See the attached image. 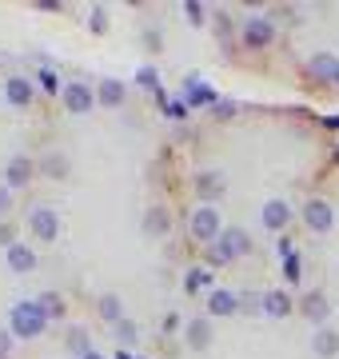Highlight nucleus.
<instances>
[{
  "label": "nucleus",
  "mask_w": 339,
  "mask_h": 359,
  "mask_svg": "<svg viewBox=\"0 0 339 359\" xmlns=\"http://www.w3.org/2000/svg\"><path fill=\"white\" fill-rule=\"evenodd\" d=\"M251 256V236L244 228H223V236L208 248V268H228L232 259H244Z\"/></svg>",
  "instance_id": "1"
},
{
  "label": "nucleus",
  "mask_w": 339,
  "mask_h": 359,
  "mask_svg": "<svg viewBox=\"0 0 339 359\" xmlns=\"http://www.w3.org/2000/svg\"><path fill=\"white\" fill-rule=\"evenodd\" d=\"M8 332H13L16 339H36V335L48 332V316L40 311L36 299H20V304H13V311H8Z\"/></svg>",
  "instance_id": "2"
},
{
  "label": "nucleus",
  "mask_w": 339,
  "mask_h": 359,
  "mask_svg": "<svg viewBox=\"0 0 339 359\" xmlns=\"http://www.w3.org/2000/svg\"><path fill=\"white\" fill-rule=\"evenodd\" d=\"M223 228H228V224L220 219V208H216V204H200L196 212L188 216V231H192V240H196V244H208L212 248L223 236Z\"/></svg>",
  "instance_id": "3"
},
{
  "label": "nucleus",
  "mask_w": 339,
  "mask_h": 359,
  "mask_svg": "<svg viewBox=\"0 0 339 359\" xmlns=\"http://www.w3.org/2000/svg\"><path fill=\"white\" fill-rule=\"evenodd\" d=\"M275 40V20L268 13H251V16H244V25H240V44L244 48H251V52H260V48H268Z\"/></svg>",
  "instance_id": "4"
},
{
  "label": "nucleus",
  "mask_w": 339,
  "mask_h": 359,
  "mask_svg": "<svg viewBox=\"0 0 339 359\" xmlns=\"http://www.w3.org/2000/svg\"><path fill=\"white\" fill-rule=\"evenodd\" d=\"M60 228H64V219H60V212L48 204H36L32 212H28V231L36 236L40 244H56V236H60Z\"/></svg>",
  "instance_id": "5"
},
{
  "label": "nucleus",
  "mask_w": 339,
  "mask_h": 359,
  "mask_svg": "<svg viewBox=\"0 0 339 359\" xmlns=\"http://www.w3.org/2000/svg\"><path fill=\"white\" fill-rule=\"evenodd\" d=\"M60 104H64V112H72V116H88L92 108H100V104H96V88H88V80H68L64 92H60Z\"/></svg>",
  "instance_id": "6"
},
{
  "label": "nucleus",
  "mask_w": 339,
  "mask_h": 359,
  "mask_svg": "<svg viewBox=\"0 0 339 359\" xmlns=\"http://www.w3.org/2000/svg\"><path fill=\"white\" fill-rule=\"evenodd\" d=\"M303 224H307V231H315V236H327V231L335 228V208L327 204L324 196H312V200L303 204Z\"/></svg>",
  "instance_id": "7"
},
{
  "label": "nucleus",
  "mask_w": 339,
  "mask_h": 359,
  "mask_svg": "<svg viewBox=\"0 0 339 359\" xmlns=\"http://www.w3.org/2000/svg\"><path fill=\"white\" fill-rule=\"evenodd\" d=\"M4 100H8V108H32V100H36V84L28 76H8L4 80Z\"/></svg>",
  "instance_id": "8"
},
{
  "label": "nucleus",
  "mask_w": 339,
  "mask_h": 359,
  "mask_svg": "<svg viewBox=\"0 0 339 359\" xmlns=\"http://www.w3.org/2000/svg\"><path fill=\"white\" fill-rule=\"evenodd\" d=\"M240 316V295L232 287H212L208 292V320H228Z\"/></svg>",
  "instance_id": "9"
},
{
  "label": "nucleus",
  "mask_w": 339,
  "mask_h": 359,
  "mask_svg": "<svg viewBox=\"0 0 339 359\" xmlns=\"http://www.w3.org/2000/svg\"><path fill=\"white\" fill-rule=\"evenodd\" d=\"M212 339H216V327H212L208 316H196V320L184 323V344L192 347V351H208Z\"/></svg>",
  "instance_id": "10"
},
{
  "label": "nucleus",
  "mask_w": 339,
  "mask_h": 359,
  "mask_svg": "<svg viewBox=\"0 0 339 359\" xmlns=\"http://www.w3.org/2000/svg\"><path fill=\"white\" fill-rule=\"evenodd\" d=\"M180 100L188 104V108H212L220 96H216V88H208L200 76H188L184 80V88H180Z\"/></svg>",
  "instance_id": "11"
},
{
  "label": "nucleus",
  "mask_w": 339,
  "mask_h": 359,
  "mask_svg": "<svg viewBox=\"0 0 339 359\" xmlns=\"http://www.w3.org/2000/svg\"><path fill=\"white\" fill-rule=\"evenodd\" d=\"M260 219H263V228L268 231H287V224H291V204L287 200H263V208H260Z\"/></svg>",
  "instance_id": "12"
},
{
  "label": "nucleus",
  "mask_w": 339,
  "mask_h": 359,
  "mask_svg": "<svg viewBox=\"0 0 339 359\" xmlns=\"http://www.w3.org/2000/svg\"><path fill=\"white\" fill-rule=\"evenodd\" d=\"M312 355L315 359H339V327H312Z\"/></svg>",
  "instance_id": "13"
},
{
  "label": "nucleus",
  "mask_w": 339,
  "mask_h": 359,
  "mask_svg": "<svg viewBox=\"0 0 339 359\" xmlns=\"http://www.w3.org/2000/svg\"><path fill=\"white\" fill-rule=\"evenodd\" d=\"M124 96H128V84H124V80H116V76L96 80V104H100V108H120Z\"/></svg>",
  "instance_id": "14"
},
{
  "label": "nucleus",
  "mask_w": 339,
  "mask_h": 359,
  "mask_svg": "<svg viewBox=\"0 0 339 359\" xmlns=\"http://www.w3.org/2000/svg\"><path fill=\"white\" fill-rule=\"evenodd\" d=\"M36 176V160H28V156H13V160H8V164H4V184H8V188H25L28 180Z\"/></svg>",
  "instance_id": "15"
},
{
  "label": "nucleus",
  "mask_w": 339,
  "mask_h": 359,
  "mask_svg": "<svg viewBox=\"0 0 339 359\" xmlns=\"http://www.w3.org/2000/svg\"><path fill=\"white\" fill-rule=\"evenodd\" d=\"M144 236H152V240H164V236H168L172 231V212L164 204H152L148 208V212H144Z\"/></svg>",
  "instance_id": "16"
},
{
  "label": "nucleus",
  "mask_w": 339,
  "mask_h": 359,
  "mask_svg": "<svg viewBox=\"0 0 339 359\" xmlns=\"http://www.w3.org/2000/svg\"><path fill=\"white\" fill-rule=\"evenodd\" d=\"M307 76L319 80V84H335V76H339V56H331V52H315L312 60H307Z\"/></svg>",
  "instance_id": "17"
},
{
  "label": "nucleus",
  "mask_w": 339,
  "mask_h": 359,
  "mask_svg": "<svg viewBox=\"0 0 339 359\" xmlns=\"http://www.w3.org/2000/svg\"><path fill=\"white\" fill-rule=\"evenodd\" d=\"M4 264H8V271L13 276H28V271L36 268V252H32V244H13L8 252H4Z\"/></svg>",
  "instance_id": "18"
},
{
  "label": "nucleus",
  "mask_w": 339,
  "mask_h": 359,
  "mask_svg": "<svg viewBox=\"0 0 339 359\" xmlns=\"http://www.w3.org/2000/svg\"><path fill=\"white\" fill-rule=\"evenodd\" d=\"M300 311H303V316H307V320L315 323V327H324V323H327V316H331V304H327V295L319 292V287H312V292H307V295L300 299Z\"/></svg>",
  "instance_id": "19"
},
{
  "label": "nucleus",
  "mask_w": 339,
  "mask_h": 359,
  "mask_svg": "<svg viewBox=\"0 0 339 359\" xmlns=\"http://www.w3.org/2000/svg\"><path fill=\"white\" fill-rule=\"evenodd\" d=\"M291 311H296V304H291V295H287L284 287L263 292V316H268V320H287Z\"/></svg>",
  "instance_id": "20"
},
{
  "label": "nucleus",
  "mask_w": 339,
  "mask_h": 359,
  "mask_svg": "<svg viewBox=\"0 0 339 359\" xmlns=\"http://www.w3.org/2000/svg\"><path fill=\"white\" fill-rule=\"evenodd\" d=\"M36 172L44 180H68V172H72V160H68L64 152H44L36 160Z\"/></svg>",
  "instance_id": "21"
},
{
  "label": "nucleus",
  "mask_w": 339,
  "mask_h": 359,
  "mask_svg": "<svg viewBox=\"0 0 339 359\" xmlns=\"http://www.w3.org/2000/svg\"><path fill=\"white\" fill-rule=\"evenodd\" d=\"M96 316H100L104 323H112V327H116L120 320H128V316H124V299H120L116 292H104L100 299H96Z\"/></svg>",
  "instance_id": "22"
},
{
  "label": "nucleus",
  "mask_w": 339,
  "mask_h": 359,
  "mask_svg": "<svg viewBox=\"0 0 339 359\" xmlns=\"http://www.w3.org/2000/svg\"><path fill=\"white\" fill-rule=\"evenodd\" d=\"M223 188H228V180H223V172H200L196 176V192L204 204H212L216 196H223Z\"/></svg>",
  "instance_id": "23"
},
{
  "label": "nucleus",
  "mask_w": 339,
  "mask_h": 359,
  "mask_svg": "<svg viewBox=\"0 0 339 359\" xmlns=\"http://www.w3.org/2000/svg\"><path fill=\"white\" fill-rule=\"evenodd\" d=\"M64 344H68V351H72L76 359H84L88 351H96V347H92V335H88V327H80V323H72V327H68Z\"/></svg>",
  "instance_id": "24"
},
{
  "label": "nucleus",
  "mask_w": 339,
  "mask_h": 359,
  "mask_svg": "<svg viewBox=\"0 0 339 359\" xmlns=\"http://www.w3.org/2000/svg\"><path fill=\"white\" fill-rule=\"evenodd\" d=\"M36 304H40V311L48 316V323H53V320H64V299H60L56 292H40Z\"/></svg>",
  "instance_id": "25"
},
{
  "label": "nucleus",
  "mask_w": 339,
  "mask_h": 359,
  "mask_svg": "<svg viewBox=\"0 0 339 359\" xmlns=\"http://www.w3.org/2000/svg\"><path fill=\"white\" fill-rule=\"evenodd\" d=\"M112 335H116L120 351H132V347H136V339H140V327H136L132 320H120L116 327H112Z\"/></svg>",
  "instance_id": "26"
},
{
  "label": "nucleus",
  "mask_w": 339,
  "mask_h": 359,
  "mask_svg": "<svg viewBox=\"0 0 339 359\" xmlns=\"http://www.w3.org/2000/svg\"><path fill=\"white\" fill-rule=\"evenodd\" d=\"M208 283H212V271H208V268H192L188 276H184V292H188V295H192V292H204Z\"/></svg>",
  "instance_id": "27"
},
{
  "label": "nucleus",
  "mask_w": 339,
  "mask_h": 359,
  "mask_svg": "<svg viewBox=\"0 0 339 359\" xmlns=\"http://www.w3.org/2000/svg\"><path fill=\"white\" fill-rule=\"evenodd\" d=\"M184 16H188V25H204L208 20V4H200V0H184Z\"/></svg>",
  "instance_id": "28"
},
{
  "label": "nucleus",
  "mask_w": 339,
  "mask_h": 359,
  "mask_svg": "<svg viewBox=\"0 0 339 359\" xmlns=\"http://www.w3.org/2000/svg\"><path fill=\"white\" fill-rule=\"evenodd\" d=\"M36 80H40V88H44V92H53V96H56V92H64V80L56 76L53 68H40Z\"/></svg>",
  "instance_id": "29"
},
{
  "label": "nucleus",
  "mask_w": 339,
  "mask_h": 359,
  "mask_svg": "<svg viewBox=\"0 0 339 359\" xmlns=\"http://www.w3.org/2000/svg\"><path fill=\"white\" fill-rule=\"evenodd\" d=\"M136 84H140V88H160L156 65H140V68H136Z\"/></svg>",
  "instance_id": "30"
},
{
  "label": "nucleus",
  "mask_w": 339,
  "mask_h": 359,
  "mask_svg": "<svg viewBox=\"0 0 339 359\" xmlns=\"http://www.w3.org/2000/svg\"><path fill=\"white\" fill-rule=\"evenodd\" d=\"M88 28L96 32V36H100V32L108 28V8H104V4H96V8H88Z\"/></svg>",
  "instance_id": "31"
},
{
  "label": "nucleus",
  "mask_w": 339,
  "mask_h": 359,
  "mask_svg": "<svg viewBox=\"0 0 339 359\" xmlns=\"http://www.w3.org/2000/svg\"><path fill=\"white\" fill-rule=\"evenodd\" d=\"M235 112H240V104H235V100H223V96H220V100L212 104V116H216V120H232Z\"/></svg>",
  "instance_id": "32"
},
{
  "label": "nucleus",
  "mask_w": 339,
  "mask_h": 359,
  "mask_svg": "<svg viewBox=\"0 0 339 359\" xmlns=\"http://www.w3.org/2000/svg\"><path fill=\"white\" fill-rule=\"evenodd\" d=\"M240 311H248V316L263 311V292H248V295H240Z\"/></svg>",
  "instance_id": "33"
},
{
  "label": "nucleus",
  "mask_w": 339,
  "mask_h": 359,
  "mask_svg": "<svg viewBox=\"0 0 339 359\" xmlns=\"http://www.w3.org/2000/svg\"><path fill=\"white\" fill-rule=\"evenodd\" d=\"M284 276H287V283H300L303 268H300V256H296V252H291V256L284 259Z\"/></svg>",
  "instance_id": "34"
},
{
  "label": "nucleus",
  "mask_w": 339,
  "mask_h": 359,
  "mask_svg": "<svg viewBox=\"0 0 339 359\" xmlns=\"http://www.w3.org/2000/svg\"><path fill=\"white\" fill-rule=\"evenodd\" d=\"M13 244H20V240H16V228H13V224H8V219H0V248L8 252V248H13Z\"/></svg>",
  "instance_id": "35"
},
{
  "label": "nucleus",
  "mask_w": 339,
  "mask_h": 359,
  "mask_svg": "<svg viewBox=\"0 0 339 359\" xmlns=\"http://www.w3.org/2000/svg\"><path fill=\"white\" fill-rule=\"evenodd\" d=\"M8 212H13V188H8V184L0 180V219L8 216Z\"/></svg>",
  "instance_id": "36"
},
{
  "label": "nucleus",
  "mask_w": 339,
  "mask_h": 359,
  "mask_svg": "<svg viewBox=\"0 0 339 359\" xmlns=\"http://www.w3.org/2000/svg\"><path fill=\"white\" fill-rule=\"evenodd\" d=\"M13 344H16V335L8 332V327H0V359L13 355Z\"/></svg>",
  "instance_id": "37"
},
{
  "label": "nucleus",
  "mask_w": 339,
  "mask_h": 359,
  "mask_svg": "<svg viewBox=\"0 0 339 359\" xmlns=\"http://www.w3.org/2000/svg\"><path fill=\"white\" fill-rule=\"evenodd\" d=\"M32 8H40V13H60V8H64V4H60V0H36V4H32Z\"/></svg>",
  "instance_id": "38"
},
{
  "label": "nucleus",
  "mask_w": 339,
  "mask_h": 359,
  "mask_svg": "<svg viewBox=\"0 0 339 359\" xmlns=\"http://www.w3.org/2000/svg\"><path fill=\"white\" fill-rule=\"evenodd\" d=\"M275 252H279V256H291V240H287V236H279V240H275Z\"/></svg>",
  "instance_id": "39"
},
{
  "label": "nucleus",
  "mask_w": 339,
  "mask_h": 359,
  "mask_svg": "<svg viewBox=\"0 0 339 359\" xmlns=\"http://www.w3.org/2000/svg\"><path fill=\"white\" fill-rule=\"evenodd\" d=\"M164 332H180V316H168V320H164Z\"/></svg>",
  "instance_id": "40"
},
{
  "label": "nucleus",
  "mask_w": 339,
  "mask_h": 359,
  "mask_svg": "<svg viewBox=\"0 0 339 359\" xmlns=\"http://www.w3.org/2000/svg\"><path fill=\"white\" fill-rule=\"evenodd\" d=\"M324 124H327V128H335V132H339V116H327Z\"/></svg>",
  "instance_id": "41"
},
{
  "label": "nucleus",
  "mask_w": 339,
  "mask_h": 359,
  "mask_svg": "<svg viewBox=\"0 0 339 359\" xmlns=\"http://www.w3.org/2000/svg\"><path fill=\"white\" fill-rule=\"evenodd\" d=\"M112 359H136V355H132V351H116Z\"/></svg>",
  "instance_id": "42"
},
{
  "label": "nucleus",
  "mask_w": 339,
  "mask_h": 359,
  "mask_svg": "<svg viewBox=\"0 0 339 359\" xmlns=\"http://www.w3.org/2000/svg\"><path fill=\"white\" fill-rule=\"evenodd\" d=\"M84 359H104V355H100V351H88V355H84Z\"/></svg>",
  "instance_id": "43"
},
{
  "label": "nucleus",
  "mask_w": 339,
  "mask_h": 359,
  "mask_svg": "<svg viewBox=\"0 0 339 359\" xmlns=\"http://www.w3.org/2000/svg\"><path fill=\"white\" fill-rule=\"evenodd\" d=\"M335 160H339V148H335Z\"/></svg>",
  "instance_id": "44"
},
{
  "label": "nucleus",
  "mask_w": 339,
  "mask_h": 359,
  "mask_svg": "<svg viewBox=\"0 0 339 359\" xmlns=\"http://www.w3.org/2000/svg\"><path fill=\"white\" fill-rule=\"evenodd\" d=\"M136 359H144V355H136Z\"/></svg>",
  "instance_id": "45"
},
{
  "label": "nucleus",
  "mask_w": 339,
  "mask_h": 359,
  "mask_svg": "<svg viewBox=\"0 0 339 359\" xmlns=\"http://www.w3.org/2000/svg\"><path fill=\"white\" fill-rule=\"evenodd\" d=\"M335 84H339V76H335Z\"/></svg>",
  "instance_id": "46"
}]
</instances>
